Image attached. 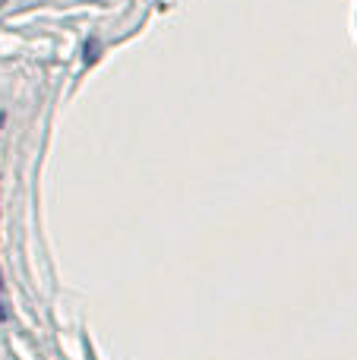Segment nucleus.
Wrapping results in <instances>:
<instances>
[{
	"instance_id": "1",
	"label": "nucleus",
	"mask_w": 357,
	"mask_h": 360,
	"mask_svg": "<svg viewBox=\"0 0 357 360\" xmlns=\"http://www.w3.org/2000/svg\"><path fill=\"white\" fill-rule=\"evenodd\" d=\"M0 319H6V307H4V278H0Z\"/></svg>"
}]
</instances>
